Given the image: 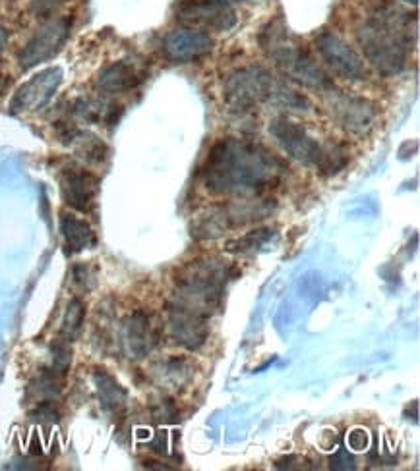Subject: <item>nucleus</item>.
<instances>
[{"label": "nucleus", "instance_id": "f257e3e1", "mask_svg": "<svg viewBox=\"0 0 420 471\" xmlns=\"http://www.w3.org/2000/svg\"><path fill=\"white\" fill-rule=\"evenodd\" d=\"M287 172L278 155L260 143L227 138L209 151L202 168L204 186L214 196L254 197L270 194Z\"/></svg>", "mask_w": 420, "mask_h": 471}, {"label": "nucleus", "instance_id": "f03ea898", "mask_svg": "<svg viewBox=\"0 0 420 471\" xmlns=\"http://www.w3.org/2000/svg\"><path fill=\"white\" fill-rule=\"evenodd\" d=\"M357 39L367 60L380 74H401L408 60V51L416 41V14L384 4L359 28Z\"/></svg>", "mask_w": 420, "mask_h": 471}, {"label": "nucleus", "instance_id": "7ed1b4c3", "mask_svg": "<svg viewBox=\"0 0 420 471\" xmlns=\"http://www.w3.org/2000/svg\"><path fill=\"white\" fill-rule=\"evenodd\" d=\"M233 278V268L215 257H204L184 265L174 283V301L186 309L212 317L223 307L227 283Z\"/></svg>", "mask_w": 420, "mask_h": 471}, {"label": "nucleus", "instance_id": "20e7f679", "mask_svg": "<svg viewBox=\"0 0 420 471\" xmlns=\"http://www.w3.org/2000/svg\"><path fill=\"white\" fill-rule=\"evenodd\" d=\"M260 44L268 59H271L289 80L304 87L318 89V92L334 89L331 77L312 59V54L304 49L301 39L293 36L281 18H275L262 29Z\"/></svg>", "mask_w": 420, "mask_h": 471}, {"label": "nucleus", "instance_id": "39448f33", "mask_svg": "<svg viewBox=\"0 0 420 471\" xmlns=\"http://www.w3.org/2000/svg\"><path fill=\"white\" fill-rule=\"evenodd\" d=\"M275 77L262 66H245L230 74L225 82V103L235 115H250V112L268 103L273 92Z\"/></svg>", "mask_w": 420, "mask_h": 471}, {"label": "nucleus", "instance_id": "423d86ee", "mask_svg": "<svg viewBox=\"0 0 420 471\" xmlns=\"http://www.w3.org/2000/svg\"><path fill=\"white\" fill-rule=\"evenodd\" d=\"M316 51L322 56V60L334 70L337 76L345 77L351 82H362L368 77L367 62L357 52L355 47L339 37L334 31H322L316 37Z\"/></svg>", "mask_w": 420, "mask_h": 471}, {"label": "nucleus", "instance_id": "0eeeda50", "mask_svg": "<svg viewBox=\"0 0 420 471\" xmlns=\"http://www.w3.org/2000/svg\"><path fill=\"white\" fill-rule=\"evenodd\" d=\"M182 26L200 31H229L237 24V12L225 0H184L176 10Z\"/></svg>", "mask_w": 420, "mask_h": 471}, {"label": "nucleus", "instance_id": "6e6552de", "mask_svg": "<svg viewBox=\"0 0 420 471\" xmlns=\"http://www.w3.org/2000/svg\"><path fill=\"white\" fill-rule=\"evenodd\" d=\"M70 26V18H57L47 21L45 26H41L36 31V36L28 41L26 47L18 54L21 68L29 70L33 66L51 60L62 49L66 39H69Z\"/></svg>", "mask_w": 420, "mask_h": 471}, {"label": "nucleus", "instance_id": "1a4fd4ad", "mask_svg": "<svg viewBox=\"0 0 420 471\" xmlns=\"http://www.w3.org/2000/svg\"><path fill=\"white\" fill-rule=\"evenodd\" d=\"M270 133L291 159L312 166H318V163L322 161L324 148L296 122L285 116L273 120L270 124Z\"/></svg>", "mask_w": 420, "mask_h": 471}, {"label": "nucleus", "instance_id": "9d476101", "mask_svg": "<svg viewBox=\"0 0 420 471\" xmlns=\"http://www.w3.org/2000/svg\"><path fill=\"white\" fill-rule=\"evenodd\" d=\"M61 84H62L61 68H47L39 72L18 89L12 103H10V110H12V115L41 110L52 99V95L57 93Z\"/></svg>", "mask_w": 420, "mask_h": 471}, {"label": "nucleus", "instance_id": "9b49d317", "mask_svg": "<svg viewBox=\"0 0 420 471\" xmlns=\"http://www.w3.org/2000/svg\"><path fill=\"white\" fill-rule=\"evenodd\" d=\"M214 39L209 37V33L200 29H174L161 43V52L167 60L184 64L202 59V56L214 51Z\"/></svg>", "mask_w": 420, "mask_h": 471}, {"label": "nucleus", "instance_id": "f8f14e48", "mask_svg": "<svg viewBox=\"0 0 420 471\" xmlns=\"http://www.w3.org/2000/svg\"><path fill=\"white\" fill-rule=\"evenodd\" d=\"M167 327L176 344L190 352L200 350L209 336L207 317L186 309L179 304H171L167 309Z\"/></svg>", "mask_w": 420, "mask_h": 471}, {"label": "nucleus", "instance_id": "ddd939ff", "mask_svg": "<svg viewBox=\"0 0 420 471\" xmlns=\"http://www.w3.org/2000/svg\"><path fill=\"white\" fill-rule=\"evenodd\" d=\"M329 112L337 124L351 133H367L376 122V107L370 100L349 93L331 97Z\"/></svg>", "mask_w": 420, "mask_h": 471}, {"label": "nucleus", "instance_id": "4468645a", "mask_svg": "<svg viewBox=\"0 0 420 471\" xmlns=\"http://www.w3.org/2000/svg\"><path fill=\"white\" fill-rule=\"evenodd\" d=\"M125 347L132 360H141L159 344V329L146 311H134L125 323Z\"/></svg>", "mask_w": 420, "mask_h": 471}, {"label": "nucleus", "instance_id": "2eb2a0df", "mask_svg": "<svg viewBox=\"0 0 420 471\" xmlns=\"http://www.w3.org/2000/svg\"><path fill=\"white\" fill-rule=\"evenodd\" d=\"M97 178L92 172L82 171V168H66L61 174L62 199L66 201V205L76 211H92L97 196Z\"/></svg>", "mask_w": 420, "mask_h": 471}, {"label": "nucleus", "instance_id": "dca6fc26", "mask_svg": "<svg viewBox=\"0 0 420 471\" xmlns=\"http://www.w3.org/2000/svg\"><path fill=\"white\" fill-rule=\"evenodd\" d=\"M148 77V72L132 60H118L107 66L97 77L99 92L107 95H117L138 87Z\"/></svg>", "mask_w": 420, "mask_h": 471}, {"label": "nucleus", "instance_id": "f3484780", "mask_svg": "<svg viewBox=\"0 0 420 471\" xmlns=\"http://www.w3.org/2000/svg\"><path fill=\"white\" fill-rule=\"evenodd\" d=\"M62 141L70 145L74 153L85 163H101L107 156V145L90 132L69 128L66 133H62Z\"/></svg>", "mask_w": 420, "mask_h": 471}, {"label": "nucleus", "instance_id": "a211bd4d", "mask_svg": "<svg viewBox=\"0 0 420 471\" xmlns=\"http://www.w3.org/2000/svg\"><path fill=\"white\" fill-rule=\"evenodd\" d=\"M61 234L69 253H80L95 243V234L90 224L78 217L69 215V212L61 217Z\"/></svg>", "mask_w": 420, "mask_h": 471}, {"label": "nucleus", "instance_id": "6ab92c4d", "mask_svg": "<svg viewBox=\"0 0 420 471\" xmlns=\"http://www.w3.org/2000/svg\"><path fill=\"white\" fill-rule=\"evenodd\" d=\"M93 380H95L99 402H101V406L109 413H120L126 408L128 395H126V390L117 383L115 377H110L109 373L103 371V369H99V371H95L93 375Z\"/></svg>", "mask_w": 420, "mask_h": 471}, {"label": "nucleus", "instance_id": "aec40b11", "mask_svg": "<svg viewBox=\"0 0 420 471\" xmlns=\"http://www.w3.org/2000/svg\"><path fill=\"white\" fill-rule=\"evenodd\" d=\"M275 238V230L273 228H258L252 230L248 234L242 236V238H237L233 242L227 243V251L230 253H254L260 248H263L265 243H270Z\"/></svg>", "mask_w": 420, "mask_h": 471}, {"label": "nucleus", "instance_id": "412c9836", "mask_svg": "<svg viewBox=\"0 0 420 471\" xmlns=\"http://www.w3.org/2000/svg\"><path fill=\"white\" fill-rule=\"evenodd\" d=\"M268 103L279 107V108H285V110H308L311 108V100H308L304 95H301L298 92H295L293 87L285 85L281 82H275Z\"/></svg>", "mask_w": 420, "mask_h": 471}, {"label": "nucleus", "instance_id": "4be33fe9", "mask_svg": "<svg viewBox=\"0 0 420 471\" xmlns=\"http://www.w3.org/2000/svg\"><path fill=\"white\" fill-rule=\"evenodd\" d=\"M84 315H85V307H84V301L82 299H72L69 307H66L64 313V319H62V327H61V334L66 342H72L76 340V336L80 334L82 331V324H84Z\"/></svg>", "mask_w": 420, "mask_h": 471}, {"label": "nucleus", "instance_id": "5701e85b", "mask_svg": "<svg viewBox=\"0 0 420 471\" xmlns=\"http://www.w3.org/2000/svg\"><path fill=\"white\" fill-rule=\"evenodd\" d=\"M192 377V367L182 357H171L163 363L161 367V379L165 383L173 385V388H181L182 385H186L188 380Z\"/></svg>", "mask_w": 420, "mask_h": 471}, {"label": "nucleus", "instance_id": "b1692460", "mask_svg": "<svg viewBox=\"0 0 420 471\" xmlns=\"http://www.w3.org/2000/svg\"><path fill=\"white\" fill-rule=\"evenodd\" d=\"M349 163V153L343 145H329V148H324L322 161L318 163V171L324 176H334L341 172L343 168Z\"/></svg>", "mask_w": 420, "mask_h": 471}, {"label": "nucleus", "instance_id": "393cba45", "mask_svg": "<svg viewBox=\"0 0 420 471\" xmlns=\"http://www.w3.org/2000/svg\"><path fill=\"white\" fill-rule=\"evenodd\" d=\"M62 4H66V0H33V12L41 18H49L57 12Z\"/></svg>", "mask_w": 420, "mask_h": 471}, {"label": "nucleus", "instance_id": "a878e982", "mask_svg": "<svg viewBox=\"0 0 420 471\" xmlns=\"http://www.w3.org/2000/svg\"><path fill=\"white\" fill-rule=\"evenodd\" d=\"M331 467L334 469H355V459L352 456L345 451V448H341V451L331 458Z\"/></svg>", "mask_w": 420, "mask_h": 471}, {"label": "nucleus", "instance_id": "bb28decb", "mask_svg": "<svg viewBox=\"0 0 420 471\" xmlns=\"http://www.w3.org/2000/svg\"><path fill=\"white\" fill-rule=\"evenodd\" d=\"M347 443L352 451H364V448L368 446V433L362 431V429L351 431L347 436Z\"/></svg>", "mask_w": 420, "mask_h": 471}, {"label": "nucleus", "instance_id": "cd10ccee", "mask_svg": "<svg viewBox=\"0 0 420 471\" xmlns=\"http://www.w3.org/2000/svg\"><path fill=\"white\" fill-rule=\"evenodd\" d=\"M156 418L163 421H174L176 419V408L173 402H163L161 406L156 410Z\"/></svg>", "mask_w": 420, "mask_h": 471}, {"label": "nucleus", "instance_id": "c85d7f7f", "mask_svg": "<svg viewBox=\"0 0 420 471\" xmlns=\"http://www.w3.org/2000/svg\"><path fill=\"white\" fill-rule=\"evenodd\" d=\"M8 31H6V28H3V26H0V52H3L4 49H6V44H8Z\"/></svg>", "mask_w": 420, "mask_h": 471}, {"label": "nucleus", "instance_id": "c756f323", "mask_svg": "<svg viewBox=\"0 0 420 471\" xmlns=\"http://www.w3.org/2000/svg\"><path fill=\"white\" fill-rule=\"evenodd\" d=\"M400 3H405V4H413V6H416V4H418V0H400Z\"/></svg>", "mask_w": 420, "mask_h": 471}, {"label": "nucleus", "instance_id": "7c9ffc66", "mask_svg": "<svg viewBox=\"0 0 420 471\" xmlns=\"http://www.w3.org/2000/svg\"><path fill=\"white\" fill-rule=\"evenodd\" d=\"M0 80H3V74H0Z\"/></svg>", "mask_w": 420, "mask_h": 471}, {"label": "nucleus", "instance_id": "2f4dec72", "mask_svg": "<svg viewBox=\"0 0 420 471\" xmlns=\"http://www.w3.org/2000/svg\"><path fill=\"white\" fill-rule=\"evenodd\" d=\"M225 3H230V0H225Z\"/></svg>", "mask_w": 420, "mask_h": 471}]
</instances>
